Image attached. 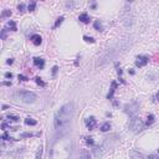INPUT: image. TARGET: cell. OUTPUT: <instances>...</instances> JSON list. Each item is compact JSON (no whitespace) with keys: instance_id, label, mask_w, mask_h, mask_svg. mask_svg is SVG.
Segmentation results:
<instances>
[{"instance_id":"obj_1","label":"cell","mask_w":159,"mask_h":159,"mask_svg":"<svg viewBox=\"0 0 159 159\" xmlns=\"http://www.w3.org/2000/svg\"><path fill=\"white\" fill-rule=\"evenodd\" d=\"M72 154V141L66 136L55 139L50 149V159H70Z\"/></svg>"},{"instance_id":"obj_2","label":"cell","mask_w":159,"mask_h":159,"mask_svg":"<svg viewBox=\"0 0 159 159\" xmlns=\"http://www.w3.org/2000/svg\"><path fill=\"white\" fill-rule=\"evenodd\" d=\"M75 114V106L72 102H67L57 111L56 116H55V128L56 131L60 132L62 129H66L68 124L71 123L72 118Z\"/></svg>"},{"instance_id":"obj_3","label":"cell","mask_w":159,"mask_h":159,"mask_svg":"<svg viewBox=\"0 0 159 159\" xmlns=\"http://www.w3.org/2000/svg\"><path fill=\"white\" fill-rule=\"evenodd\" d=\"M16 96H18V98L23 103H27V104L34 103L35 101H36V98H37L36 93H34L31 91H19L16 93Z\"/></svg>"},{"instance_id":"obj_4","label":"cell","mask_w":159,"mask_h":159,"mask_svg":"<svg viewBox=\"0 0 159 159\" xmlns=\"http://www.w3.org/2000/svg\"><path fill=\"white\" fill-rule=\"evenodd\" d=\"M144 128V123L141 118L138 117H133L131 121H129V129L133 132V133H139L142 132Z\"/></svg>"},{"instance_id":"obj_5","label":"cell","mask_w":159,"mask_h":159,"mask_svg":"<svg viewBox=\"0 0 159 159\" xmlns=\"http://www.w3.org/2000/svg\"><path fill=\"white\" fill-rule=\"evenodd\" d=\"M138 108H139V104L137 102H133V103L127 104V106L124 107V112L129 114V116H133V114L138 111Z\"/></svg>"},{"instance_id":"obj_6","label":"cell","mask_w":159,"mask_h":159,"mask_svg":"<svg viewBox=\"0 0 159 159\" xmlns=\"http://www.w3.org/2000/svg\"><path fill=\"white\" fill-rule=\"evenodd\" d=\"M148 62H149V57L144 56V55H141V56H138L137 60H136V66L137 67H144Z\"/></svg>"},{"instance_id":"obj_7","label":"cell","mask_w":159,"mask_h":159,"mask_svg":"<svg viewBox=\"0 0 159 159\" xmlns=\"http://www.w3.org/2000/svg\"><path fill=\"white\" fill-rule=\"evenodd\" d=\"M84 124H86V127L89 129V131H92V129H94V127L97 126V121H96V118H94L93 116H91V117L86 118Z\"/></svg>"},{"instance_id":"obj_8","label":"cell","mask_w":159,"mask_h":159,"mask_svg":"<svg viewBox=\"0 0 159 159\" xmlns=\"http://www.w3.org/2000/svg\"><path fill=\"white\" fill-rule=\"evenodd\" d=\"M30 40H31V42H32L34 45H36V46H39V45H41V42H42V37L40 36V35H37V34L31 35V37H30Z\"/></svg>"},{"instance_id":"obj_9","label":"cell","mask_w":159,"mask_h":159,"mask_svg":"<svg viewBox=\"0 0 159 159\" xmlns=\"http://www.w3.org/2000/svg\"><path fill=\"white\" fill-rule=\"evenodd\" d=\"M34 65L36 67H39V68H44L45 67V60L44 58H41V57H35L34 58Z\"/></svg>"},{"instance_id":"obj_10","label":"cell","mask_w":159,"mask_h":159,"mask_svg":"<svg viewBox=\"0 0 159 159\" xmlns=\"http://www.w3.org/2000/svg\"><path fill=\"white\" fill-rule=\"evenodd\" d=\"M78 20H80L81 23H83V24H88V23H89V16H88V14H87V13H82V14L78 16Z\"/></svg>"},{"instance_id":"obj_11","label":"cell","mask_w":159,"mask_h":159,"mask_svg":"<svg viewBox=\"0 0 159 159\" xmlns=\"http://www.w3.org/2000/svg\"><path fill=\"white\" fill-rule=\"evenodd\" d=\"M4 29H5V30L10 29L11 31H16V30H18V27H16V23H15V21H11V20H10V21L6 24V26H5Z\"/></svg>"},{"instance_id":"obj_12","label":"cell","mask_w":159,"mask_h":159,"mask_svg":"<svg viewBox=\"0 0 159 159\" xmlns=\"http://www.w3.org/2000/svg\"><path fill=\"white\" fill-rule=\"evenodd\" d=\"M80 159H91V154L87 149H82L81 151V155H80Z\"/></svg>"},{"instance_id":"obj_13","label":"cell","mask_w":159,"mask_h":159,"mask_svg":"<svg viewBox=\"0 0 159 159\" xmlns=\"http://www.w3.org/2000/svg\"><path fill=\"white\" fill-rule=\"evenodd\" d=\"M117 87V82H112V87H111V91H109V93L107 94V98L108 99H112V97H113V93H114V88Z\"/></svg>"},{"instance_id":"obj_14","label":"cell","mask_w":159,"mask_h":159,"mask_svg":"<svg viewBox=\"0 0 159 159\" xmlns=\"http://www.w3.org/2000/svg\"><path fill=\"white\" fill-rule=\"evenodd\" d=\"M25 124H26V126H36L37 122L35 121L34 118H30V117H27L26 119H25Z\"/></svg>"},{"instance_id":"obj_15","label":"cell","mask_w":159,"mask_h":159,"mask_svg":"<svg viewBox=\"0 0 159 159\" xmlns=\"http://www.w3.org/2000/svg\"><path fill=\"white\" fill-rule=\"evenodd\" d=\"M109 129H111V124H109V122H104L101 126V131L102 132H107V131H109Z\"/></svg>"},{"instance_id":"obj_16","label":"cell","mask_w":159,"mask_h":159,"mask_svg":"<svg viewBox=\"0 0 159 159\" xmlns=\"http://www.w3.org/2000/svg\"><path fill=\"white\" fill-rule=\"evenodd\" d=\"M93 26H94V29L97 30V31H103V26H102V24L98 21H94V24H93Z\"/></svg>"},{"instance_id":"obj_17","label":"cell","mask_w":159,"mask_h":159,"mask_svg":"<svg viewBox=\"0 0 159 159\" xmlns=\"http://www.w3.org/2000/svg\"><path fill=\"white\" fill-rule=\"evenodd\" d=\"M63 20H65V18H63V16H60V18H57L56 23H55V25H53V27H55V29H56V27H58L60 25H61V24L63 23Z\"/></svg>"},{"instance_id":"obj_18","label":"cell","mask_w":159,"mask_h":159,"mask_svg":"<svg viewBox=\"0 0 159 159\" xmlns=\"http://www.w3.org/2000/svg\"><path fill=\"white\" fill-rule=\"evenodd\" d=\"M153 123H154V116H153V114H149V116H148V121H147V123H146V126H152Z\"/></svg>"},{"instance_id":"obj_19","label":"cell","mask_w":159,"mask_h":159,"mask_svg":"<svg viewBox=\"0 0 159 159\" xmlns=\"http://www.w3.org/2000/svg\"><path fill=\"white\" fill-rule=\"evenodd\" d=\"M36 159H42V147L40 146L37 148V153H36Z\"/></svg>"},{"instance_id":"obj_20","label":"cell","mask_w":159,"mask_h":159,"mask_svg":"<svg viewBox=\"0 0 159 159\" xmlns=\"http://www.w3.org/2000/svg\"><path fill=\"white\" fill-rule=\"evenodd\" d=\"M35 8H36V3H35V1H31V3L27 5V10H29V11H34Z\"/></svg>"},{"instance_id":"obj_21","label":"cell","mask_w":159,"mask_h":159,"mask_svg":"<svg viewBox=\"0 0 159 159\" xmlns=\"http://www.w3.org/2000/svg\"><path fill=\"white\" fill-rule=\"evenodd\" d=\"M35 82H36L37 84H40V86H41V87H45V86H46V83H45V82H44V81H42V80L40 78V77H36V78H35Z\"/></svg>"},{"instance_id":"obj_22","label":"cell","mask_w":159,"mask_h":159,"mask_svg":"<svg viewBox=\"0 0 159 159\" xmlns=\"http://www.w3.org/2000/svg\"><path fill=\"white\" fill-rule=\"evenodd\" d=\"M10 15H11V11H10L9 9H5L4 11L1 13V18L4 19V18H6V16H10Z\"/></svg>"},{"instance_id":"obj_23","label":"cell","mask_w":159,"mask_h":159,"mask_svg":"<svg viewBox=\"0 0 159 159\" xmlns=\"http://www.w3.org/2000/svg\"><path fill=\"white\" fill-rule=\"evenodd\" d=\"M8 118H9L11 122H19V119H20L19 117H16V116H13V114H9Z\"/></svg>"},{"instance_id":"obj_24","label":"cell","mask_w":159,"mask_h":159,"mask_svg":"<svg viewBox=\"0 0 159 159\" xmlns=\"http://www.w3.org/2000/svg\"><path fill=\"white\" fill-rule=\"evenodd\" d=\"M83 40H84L86 42H91V44L94 42V39H93V37H91V36H86V35L83 36Z\"/></svg>"},{"instance_id":"obj_25","label":"cell","mask_w":159,"mask_h":159,"mask_svg":"<svg viewBox=\"0 0 159 159\" xmlns=\"http://www.w3.org/2000/svg\"><path fill=\"white\" fill-rule=\"evenodd\" d=\"M84 139H86V143L89 144V146H93V144H94V141H93L92 137H86Z\"/></svg>"},{"instance_id":"obj_26","label":"cell","mask_w":159,"mask_h":159,"mask_svg":"<svg viewBox=\"0 0 159 159\" xmlns=\"http://www.w3.org/2000/svg\"><path fill=\"white\" fill-rule=\"evenodd\" d=\"M1 138L4 139V141H14V138H11V137H9L8 136V133H4L3 136H1Z\"/></svg>"},{"instance_id":"obj_27","label":"cell","mask_w":159,"mask_h":159,"mask_svg":"<svg viewBox=\"0 0 159 159\" xmlns=\"http://www.w3.org/2000/svg\"><path fill=\"white\" fill-rule=\"evenodd\" d=\"M18 10H19L20 13H23L24 10H25V4H23V3H21V4H19V5H18Z\"/></svg>"},{"instance_id":"obj_28","label":"cell","mask_w":159,"mask_h":159,"mask_svg":"<svg viewBox=\"0 0 159 159\" xmlns=\"http://www.w3.org/2000/svg\"><path fill=\"white\" fill-rule=\"evenodd\" d=\"M19 80H20V81H27V77H25L24 76V75H19Z\"/></svg>"},{"instance_id":"obj_29","label":"cell","mask_w":159,"mask_h":159,"mask_svg":"<svg viewBox=\"0 0 159 159\" xmlns=\"http://www.w3.org/2000/svg\"><path fill=\"white\" fill-rule=\"evenodd\" d=\"M75 5H76V3H72V1H71V3H66V6L70 8V9H72Z\"/></svg>"},{"instance_id":"obj_30","label":"cell","mask_w":159,"mask_h":159,"mask_svg":"<svg viewBox=\"0 0 159 159\" xmlns=\"http://www.w3.org/2000/svg\"><path fill=\"white\" fill-rule=\"evenodd\" d=\"M57 70H58V67H57V66H53V67H52V76H56Z\"/></svg>"},{"instance_id":"obj_31","label":"cell","mask_w":159,"mask_h":159,"mask_svg":"<svg viewBox=\"0 0 159 159\" xmlns=\"http://www.w3.org/2000/svg\"><path fill=\"white\" fill-rule=\"evenodd\" d=\"M148 159H158V155L157 154H151V155L148 157Z\"/></svg>"},{"instance_id":"obj_32","label":"cell","mask_w":159,"mask_h":159,"mask_svg":"<svg viewBox=\"0 0 159 159\" xmlns=\"http://www.w3.org/2000/svg\"><path fill=\"white\" fill-rule=\"evenodd\" d=\"M5 77H6V78H13V73L11 72H6V73H5Z\"/></svg>"},{"instance_id":"obj_33","label":"cell","mask_w":159,"mask_h":159,"mask_svg":"<svg viewBox=\"0 0 159 159\" xmlns=\"http://www.w3.org/2000/svg\"><path fill=\"white\" fill-rule=\"evenodd\" d=\"M13 62H14V60H13V58H9L8 61H6V63H9V65H11Z\"/></svg>"},{"instance_id":"obj_34","label":"cell","mask_w":159,"mask_h":159,"mask_svg":"<svg viewBox=\"0 0 159 159\" xmlns=\"http://www.w3.org/2000/svg\"><path fill=\"white\" fill-rule=\"evenodd\" d=\"M91 8H92V9L96 8V3H92V4H91Z\"/></svg>"},{"instance_id":"obj_35","label":"cell","mask_w":159,"mask_h":159,"mask_svg":"<svg viewBox=\"0 0 159 159\" xmlns=\"http://www.w3.org/2000/svg\"><path fill=\"white\" fill-rule=\"evenodd\" d=\"M155 98H158V99H159V92L157 93V96H155Z\"/></svg>"}]
</instances>
